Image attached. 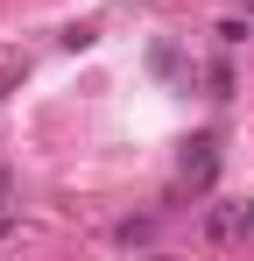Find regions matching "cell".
<instances>
[{
  "mask_svg": "<svg viewBox=\"0 0 254 261\" xmlns=\"http://www.w3.org/2000/svg\"><path fill=\"white\" fill-rule=\"evenodd\" d=\"M212 170H219V141L198 134V141L184 148V176H191V184H212Z\"/></svg>",
  "mask_w": 254,
  "mask_h": 261,
  "instance_id": "6da1fadb",
  "label": "cell"
},
{
  "mask_svg": "<svg viewBox=\"0 0 254 261\" xmlns=\"http://www.w3.org/2000/svg\"><path fill=\"white\" fill-rule=\"evenodd\" d=\"M113 240H120V247H148V240H156V219H127Z\"/></svg>",
  "mask_w": 254,
  "mask_h": 261,
  "instance_id": "7a4b0ae2",
  "label": "cell"
},
{
  "mask_svg": "<svg viewBox=\"0 0 254 261\" xmlns=\"http://www.w3.org/2000/svg\"><path fill=\"white\" fill-rule=\"evenodd\" d=\"M148 64H156L163 78H176V43H156V49H148Z\"/></svg>",
  "mask_w": 254,
  "mask_h": 261,
  "instance_id": "3957f363",
  "label": "cell"
},
{
  "mask_svg": "<svg viewBox=\"0 0 254 261\" xmlns=\"http://www.w3.org/2000/svg\"><path fill=\"white\" fill-rule=\"evenodd\" d=\"M240 219H247V212H240ZM240 219H233V212H205V233H212V240H226V233H233Z\"/></svg>",
  "mask_w": 254,
  "mask_h": 261,
  "instance_id": "277c9868",
  "label": "cell"
},
{
  "mask_svg": "<svg viewBox=\"0 0 254 261\" xmlns=\"http://www.w3.org/2000/svg\"><path fill=\"white\" fill-rule=\"evenodd\" d=\"M0 198H7V184H0Z\"/></svg>",
  "mask_w": 254,
  "mask_h": 261,
  "instance_id": "5b68a950",
  "label": "cell"
}]
</instances>
